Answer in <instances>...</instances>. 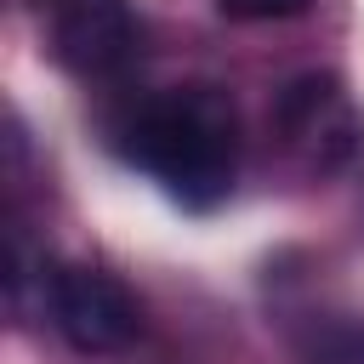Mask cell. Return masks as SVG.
I'll list each match as a JSON object with an SVG mask.
<instances>
[{"instance_id":"cell-1","label":"cell","mask_w":364,"mask_h":364,"mask_svg":"<svg viewBox=\"0 0 364 364\" xmlns=\"http://www.w3.org/2000/svg\"><path fill=\"white\" fill-rule=\"evenodd\" d=\"M114 148L176 205L210 210L233 193L239 171V114L216 85H171L136 97L114 119Z\"/></svg>"},{"instance_id":"cell-2","label":"cell","mask_w":364,"mask_h":364,"mask_svg":"<svg viewBox=\"0 0 364 364\" xmlns=\"http://www.w3.org/2000/svg\"><path fill=\"white\" fill-rule=\"evenodd\" d=\"M40 313H46V318L63 330V341L80 347V353H119V347H131L136 330H142L136 296H131L114 273H102V267H91V262H57Z\"/></svg>"},{"instance_id":"cell-3","label":"cell","mask_w":364,"mask_h":364,"mask_svg":"<svg viewBox=\"0 0 364 364\" xmlns=\"http://www.w3.org/2000/svg\"><path fill=\"white\" fill-rule=\"evenodd\" d=\"M273 131L307 171H336L364 148V119L336 74H296L273 97Z\"/></svg>"},{"instance_id":"cell-4","label":"cell","mask_w":364,"mask_h":364,"mask_svg":"<svg viewBox=\"0 0 364 364\" xmlns=\"http://www.w3.org/2000/svg\"><path fill=\"white\" fill-rule=\"evenodd\" d=\"M34 11L51 57L80 80L119 74L136 51V17L125 0H34Z\"/></svg>"},{"instance_id":"cell-5","label":"cell","mask_w":364,"mask_h":364,"mask_svg":"<svg viewBox=\"0 0 364 364\" xmlns=\"http://www.w3.org/2000/svg\"><path fill=\"white\" fill-rule=\"evenodd\" d=\"M307 358L313 364H364V324H353V318L318 324L307 341Z\"/></svg>"},{"instance_id":"cell-6","label":"cell","mask_w":364,"mask_h":364,"mask_svg":"<svg viewBox=\"0 0 364 364\" xmlns=\"http://www.w3.org/2000/svg\"><path fill=\"white\" fill-rule=\"evenodd\" d=\"M222 11L239 17V23H273V17H296V11H307V0H222Z\"/></svg>"}]
</instances>
